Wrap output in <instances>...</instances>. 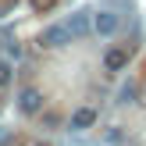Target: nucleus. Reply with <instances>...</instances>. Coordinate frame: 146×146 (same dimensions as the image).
Returning a JSON list of instances; mask_svg holds the SVG:
<instances>
[{
    "mask_svg": "<svg viewBox=\"0 0 146 146\" xmlns=\"http://www.w3.org/2000/svg\"><path fill=\"white\" fill-rule=\"evenodd\" d=\"M71 39H75V36H71L68 21H64V25H46L39 32V46H46V50H61V46H68Z\"/></svg>",
    "mask_w": 146,
    "mask_h": 146,
    "instance_id": "f257e3e1",
    "label": "nucleus"
},
{
    "mask_svg": "<svg viewBox=\"0 0 146 146\" xmlns=\"http://www.w3.org/2000/svg\"><path fill=\"white\" fill-rule=\"evenodd\" d=\"M18 111L21 114H43V93L36 86H25L18 93Z\"/></svg>",
    "mask_w": 146,
    "mask_h": 146,
    "instance_id": "f03ea898",
    "label": "nucleus"
},
{
    "mask_svg": "<svg viewBox=\"0 0 146 146\" xmlns=\"http://www.w3.org/2000/svg\"><path fill=\"white\" fill-rule=\"evenodd\" d=\"M93 32H96V36H114V32H118V14H111V11L93 14Z\"/></svg>",
    "mask_w": 146,
    "mask_h": 146,
    "instance_id": "7ed1b4c3",
    "label": "nucleus"
},
{
    "mask_svg": "<svg viewBox=\"0 0 146 146\" xmlns=\"http://www.w3.org/2000/svg\"><path fill=\"white\" fill-rule=\"evenodd\" d=\"M68 29H71V36H75V39L89 36V32H93V14H89V11H78V14H71Z\"/></svg>",
    "mask_w": 146,
    "mask_h": 146,
    "instance_id": "20e7f679",
    "label": "nucleus"
},
{
    "mask_svg": "<svg viewBox=\"0 0 146 146\" xmlns=\"http://www.w3.org/2000/svg\"><path fill=\"white\" fill-rule=\"evenodd\" d=\"M93 125H96V111H93V107H78V111L71 114V128H75V132L93 128Z\"/></svg>",
    "mask_w": 146,
    "mask_h": 146,
    "instance_id": "39448f33",
    "label": "nucleus"
},
{
    "mask_svg": "<svg viewBox=\"0 0 146 146\" xmlns=\"http://www.w3.org/2000/svg\"><path fill=\"white\" fill-rule=\"evenodd\" d=\"M128 57H132L128 50L114 46V50H107V57H104V68H107V71H121V68L128 64Z\"/></svg>",
    "mask_w": 146,
    "mask_h": 146,
    "instance_id": "423d86ee",
    "label": "nucleus"
},
{
    "mask_svg": "<svg viewBox=\"0 0 146 146\" xmlns=\"http://www.w3.org/2000/svg\"><path fill=\"white\" fill-rule=\"evenodd\" d=\"M11 78H14V68L7 61H0V89H4V86H11Z\"/></svg>",
    "mask_w": 146,
    "mask_h": 146,
    "instance_id": "0eeeda50",
    "label": "nucleus"
},
{
    "mask_svg": "<svg viewBox=\"0 0 146 146\" xmlns=\"http://www.w3.org/2000/svg\"><path fill=\"white\" fill-rule=\"evenodd\" d=\"M29 4H32V11H54V7H57V0H29Z\"/></svg>",
    "mask_w": 146,
    "mask_h": 146,
    "instance_id": "6e6552de",
    "label": "nucleus"
},
{
    "mask_svg": "<svg viewBox=\"0 0 146 146\" xmlns=\"http://www.w3.org/2000/svg\"><path fill=\"white\" fill-rule=\"evenodd\" d=\"M132 100H135V86H132V82H128V86H125V89H121V104H132Z\"/></svg>",
    "mask_w": 146,
    "mask_h": 146,
    "instance_id": "1a4fd4ad",
    "label": "nucleus"
},
{
    "mask_svg": "<svg viewBox=\"0 0 146 146\" xmlns=\"http://www.w3.org/2000/svg\"><path fill=\"white\" fill-rule=\"evenodd\" d=\"M139 104H146V86H143V89H139Z\"/></svg>",
    "mask_w": 146,
    "mask_h": 146,
    "instance_id": "9d476101",
    "label": "nucleus"
},
{
    "mask_svg": "<svg viewBox=\"0 0 146 146\" xmlns=\"http://www.w3.org/2000/svg\"><path fill=\"white\" fill-rule=\"evenodd\" d=\"M36 146H46V143H36Z\"/></svg>",
    "mask_w": 146,
    "mask_h": 146,
    "instance_id": "9b49d317",
    "label": "nucleus"
}]
</instances>
